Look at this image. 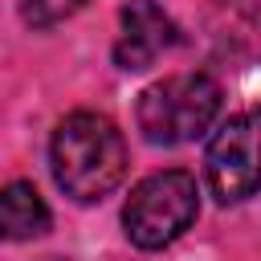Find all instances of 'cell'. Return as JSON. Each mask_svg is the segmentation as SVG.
<instances>
[{
    "label": "cell",
    "mask_w": 261,
    "mask_h": 261,
    "mask_svg": "<svg viewBox=\"0 0 261 261\" xmlns=\"http://www.w3.org/2000/svg\"><path fill=\"white\" fill-rule=\"evenodd\" d=\"M196 216H200V188H196V175L184 167H167L139 179L122 204L126 241L139 249L171 245L196 224Z\"/></svg>",
    "instance_id": "obj_3"
},
{
    "label": "cell",
    "mask_w": 261,
    "mask_h": 261,
    "mask_svg": "<svg viewBox=\"0 0 261 261\" xmlns=\"http://www.w3.org/2000/svg\"><path fill=\"white\" fill-rule=\"evenodd\" d=\"M204 175L208 188L220 204H241L257 192V130H253V110L232 114L208 143L204 155Z\"/></svg>",
    "instance_id": "obj_4"
},
{
    "label": "cell",
    "mask_w": 261,
    "mask_h": 261,
    "mask_svg": "<svg viewBox=\"0 0 261 261\" xmlns=\"http://www.w3.org/2000/svg\"><path fill=\"white\" fill-rule=\"evenodd\" d=\"M49 228V204L24 179L0 188V241H33Z\"/></svg>",
    "instance_id": "obj_6"
},
{
    "label": "cell",
    "mask_w": 261,
    "mask_h": 261,
    "mask_svg": "<svg viewBox=\"0 0 261 261\" xmlns=\"http://www.w3.org/2000/svg\"><path fill=\"white\" fill-rule=\"evenodd\" d=\"M220 114V82L208 73H171L143 90L139 130L155 147H179L200 139Z\"/></svg>",
    "instance_id": "obj_2"
},
{
    "label": "cell",
    "mask_w": 261,
    "mask_h": 261,
    "mask_svg": "<svg viewBox=\"0 0 261 261\" xmlns=\"http://www.w3.org/2000/svg\"><path fill=\"white\" fill-rule=\"evenodd\" d=\"M53 179L57 188L77 200V204H98L106 200L122 175H126V143L122 130L98 114V110H77L53 130Z\"/></svg>",
    "instance_id": "obj_1"
},
{
    "label": "cell",
    "mask_w": 261,
    "mask_h": 261,
    "mask_svg": "<svg viewBox=\"0 0 261 261\" xmlns=\"http://www.w3.org/2000/svg\"><path fill=\"white\" fill-rule=\"evenodd\" d=\"M90 0H20V16L33 29H53L61 20H69L73 12H82Z\"/></svg>",
    "instance_id": "obj_7"
},
{
    "label": "cell",
    "mask_w": 261,
    "mask_h": 261,
    "mask_svg": "<svg viewBox=\"0 0 261 261\" xmlns=\"http://www.w3.org/2000/svg\"><path fill=\"white\" fill-rule=\"evenodd\" d=\"M118 24H122V33L114 41V61L126 73H139V69L155 65L179 41L175 37V20L155 0H130V4H122Z\"/></svg>",
    "instance_id": "obj_5"
}]
</instances>
